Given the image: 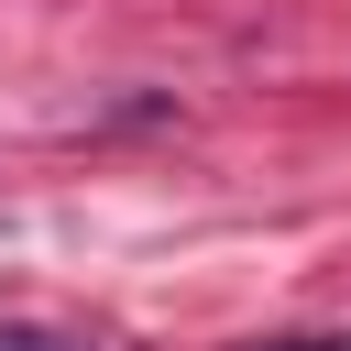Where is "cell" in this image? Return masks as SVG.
I'll return each mask as SVG.
<instances>
[{"label": "cell", "instance_id": "cell-1", "mask_svg": "<svg viewBox=\"0 0 351 351\" xmlns=\"http://www.w3.org/2000/svg\"><path fill=\"white\" fill-rule=\"evenodd\" d=\"M0 351H77V340H44V329H0Z\"/></svg>", "mask_w": 351, "mask_h": 351}, {"label": "cell", "instance_id": "cell-2", "mask_svg": "<svg viewBox=\"0 0 351 351\" xmlns=\"http://www.w3.org/2000/svg\"><path fill=\"white\" fill-rule=\"evenodd\" d=\"M263 351H351V340H263Z\"/></svg>", "mask_w": 351, "mask_h": 351}]
</instances>
